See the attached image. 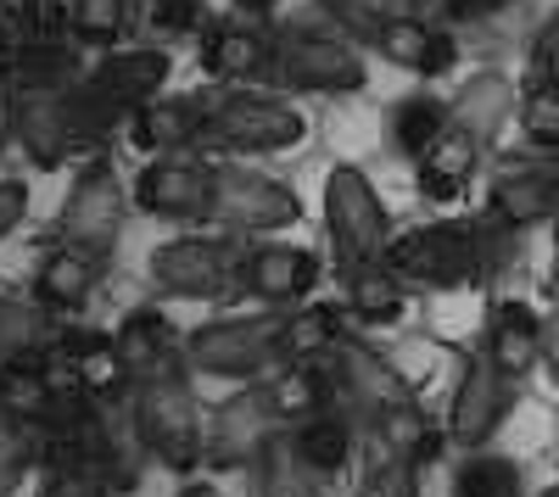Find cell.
<instances>
[{
  "mask_svg": "<svg viewBox=\"0 0 559 497\" xmlns=\"http://www.w3.org/2000/svg\"><path fill=\"white\" fill-rule=\"evenodd\" d=\"M84 45L73 34H39V39H17V89L34 96H68L84 78Z\"/></svg>",
  "mask_w": 559,
  "mask_h": 497,
  "instance_id": "obj_29",
  "label": "cell"
},
{
  "mask_svg": "<svg viewBox=\"0 0 559 497\" xmlns=\"http://www.w3.org/2000/svg\"><path fill=\"white\" fill-rule=\"evenodd\" d=\"M229 7H236V12H252V17H269L274 0H229Z\"/></svg>",
  "mask_w": 559,
  "mask_h": 497,
  "instance_id": "obj_50",
  "label": "cell"
},
{
  "mask_svg": "<svg viewBox=\"0 0 559 497\" xmlns=\"http://www.w3.org/2000/svg\"><path fill=\"white\" fill-rule=\"evenodd\" d=\"M414 12L453 28V23H471L476 17V0H414Z\"/></svg>",
  "mask_w": 559,
  "mask_h": 497,
  "instance_id": "obj_47",
  "label": "cell"
},
{
  "mask_svg": "<svg viewBox=\"0 0 559 497\" xmlns=\"http://www.w3.org/2000/svg\"><path fill=\"white\" fill-rule=\"evenodd\" d=\"M51 409H57V391H51V380H45V369L34 364V357H28V364H7V369H0V414L45 425Z\"/></svg>",
  "mask_w": 559,
  "mask_h": 497,
  "instance_id": "obj_35",
  "label": "cell"
},
{
  "mask_svg": "<svg viewBox=\"0 0 559 497\" xmlns=\"http://www.w3.org/2000/svg\"><path fill=\"white\" fill-rule=\"evenodd\" d=\"M129 431H134L140 447H146V459H157L174 475H191L202 464V431H207L202 402L191 391V369L134 380V391H129Z\"/></svg>",
  "mask_w": 559,
  "mask_h": 497,
  "instance_id": "obj_4",
  "label": "cell"
},
{
  "mask_svg": "<svg viewBox=\"0 0 559 497\" xmlns=\"http://www.w3.org/2000/svg\"><path fill=\"white\" fill-rule=\"evenodd\" d=\"M45 307L39 296H7L0 291V369L7 364H28V357L51 341V325H45Z\"/></svg>",
  "mask_w": 559,
  "mask_h": 497,
  "instance_id": "obj_30",
  "label": "cell"
},
{
  "mask_svg": "<svg viewBox=\"0 0 559 497\" xmlns=\"http://www.w3.org/2000/svg\"><path fill=\"white\" fill-rule=\"evenodd\" d=\"M543 375L559 386V307L543 319Z\"/></svg>",
  "mask_w": 559,
  "mask_h": 497,
  "instance_id": "obj_48",
  "label": "cell"
},
{
  "mask_svg": "<svg viewBox=\"0 0 559 497\" xmlns=\"http://www.w3.org/2000/svg\"><path fill=\"white\" fill-rule=\"evenodd\" d=\"M548 286H554V296H559V246H554V268H548Z\"/></svg>",
  "mask_w": 559,
  "mask_h": 497,
  "instance_id": "obj_52",
  "label": "cell"
},
{
  "mask_svg": "<svg viewBox=\"0 0 559 497\" xmlns=\"http://www.w3.org/2000/svg\"><path fill=\"white\" fill-rule=\"evenodd\" d=\"M453 497H526V470L503 453H464L453 470Z\"/></svg>",
  "mask_w": 559,
  "mask_h": 497,
  "instance_id": "obj_33",
  "label": "cell"
},
{
  "mask_svg": "<svg viewBox=\"0 0 559 497\" xmlns=\"http://www.w3.org/2000/svg\"><path fill=\"white\" fill-rule=\"evenodd\" d=\"M515 375H503L492 357H471L459 375V391H453V409H448V436L464 447V453H476V447H487L498 436V425L509 420V409H515Z\"/></svg>",
  "mask_w": 559,
  "mask_h": 497,
  "instance_id": "obj_17",
  "label": "cell"
},
{
  "mask_svg": "<svg viewBox=\"0 0 559 497\" xmlns=\"http://www.w3.org/2000/svg\"><path fill=\"white\" fill-rule=\"evenodd\" d=\"M202 68L218 84H274V28L269 17L229 12L202 23Z\"/></svg>",
  "mask_w": 559,
  "mask_h": 497,
  "instance_id": "obj_15",
  "label": "cell"
},
{
  "mask_svg": "<svg viewBox=\"0 0 559 497\" xmlns=\"http://www.w3.org/2000/svg\"><path fill=\"white\" fill-rule=\"evenodd\" d=\"M369 51H376L381 62L414 73V78H442L459 68V39L448 23H431L419 12H397L386 17L376 34H369Z\"/></svg>",
  "mask_w": 559,
  "mask_h": 497,
  "instance_id": "obj_18",
  "label": "cell"
},
{
  "mask_svg": "<svg viewBox=\"0 0 559 497\" xmlns=\"http://www.w3.org/2000/svg\"><path fill=\"white\" fill-rule=\"evenodd\" d=\"M241 235H179L146 257V275L174 302H218L236 296L241 275Z\"/></svg>",
  "mask_w": 559,
  "mask_h": 497,
  "instance_id": "obj_11",
  "label": "cell"
},
{
  "mask_svg": "<svg viewBox=\"0 0 559 497\" xmlns=\"http://www.w3.org/2000/svg\"><path fill=\"white\" fill-rule=\"evenodd\" d=\"M448 129V101L437 96H403L386 118V134H392V151L397 157H426V146L437 141V134Z\"/></svg>",
  "mask_w": 559,
  "mask_h": 497,
  "instance_id": "obj_32",
  "label": "cell"
},
{
  "mask_svg": "<svg viewBox=\"0 0 559 497\" xmlns=\"http://www.w3.org/2000/svg\"><path fill=\"white\" fill-rule=\"evenodd\" d=\"M543 497H559V486H548V492H543Z\"/></svg>",
  "mask_w": 559,
  "mask_h": 497,
  "instance_id": "obj_54",
  "label": "cell"
},
{
  "mask_svg": "<svg viewBox=\"0 0 559 497\" xmlns=\"http://www.w3.org/2000/svg\"><path fill=\"white\" fill-rule=\"evenodd\" d=\"M308 141V118L280 101V96H252V89H224L207 96V146L229 157H280Z\"/></svg>",
  "mask_w": 559,
  "mask_h": 497,
  "instance_id": "obj_8",
  "label": "cell"
},
{
  "mask_svg": "<svg viewBox=\"0 0 559 497\" xmlns=\"http://www.w3.org/2000/svg\"><path fill=\"white\" fill-rule=\"evenodd\" d=\"M313 364L324 369L331 402H342V409H347L364 431H376V420L392 414V409H403V402H419V386L392 364V357H381L369 341H358V336H347V330L324 347V357H313Z\"/></svg>",
  "mask_w": 559,
  "mask_h": 497,
  "instance_id": "obj_7",
  "label": "cell"
},
{
  "mask_svg": "<svg viewBox=\"0 0 559 497\" xmlns=\"http://www.w3.org/2000/svg\"><path fill=\"white\" fill-rule=\"evenodd\" d=\"M487 213H498L515 230H532V223H559V179L548 151L537 162H509L498 168V179L487 185Z\"/></svg>",
  "mask_w": 559,
  "mask_h": 497,
  "instance_id": "obj_20",
  "label": "cell"
},
{
  "mask_svg": "<svg viewBox=\"0 0 559 497\" xmlns=\"http://www.w3.org/2000/svg\"><path fill=\"white\" fill-rule=\"evenodd\" d=\"M548 162H554V179H559V151H548Z\"/></svg>",
  "mask_w": 559,
  "mask_h": 497,
  "instance_id": "obj_53",
  "label": "cell"
},
{
  "mask_svg": "<svg viewBox=\"0 0 559 497\" xmlns=\"http://www.w3.org/2000/svg\"><path fill=\"white\" fill-rule=\"evenodd\" d=\"M45 464V425L0 414V497H12Z\"/></svg>",
  "mask_w": 559,
  "mask_h": 497,
  "instance_id": "obj_34",
  "label": "cell"
},
{
  "mask_svg": "<svg viewBox=\"0 0 559 497\" xmlns=\"http://www.w3.org/2000/svg\"><path fill=\"white\" fill-rule=\"evenodd\" d=\"M515 84H509L503 73H471L459 89H453V101H448V123L464 129V134H476L481 146L498 141V129L515 118Z\"/></svg>",
  "mask_w": 559,
  "mask_h": 497,
  "instance_id": "obj_28",
  "label": "cell"
},
{
  "mask_svg": "<svg viewBox=\"0 0 559 497\" xmlns=\"http://www.w3.org/2000/svg\"><path fill=\"white\" fill-rule=\"evenodd\" d=\"M185 357L197 375L218 380H263L286 364V313H236V319H213L185 336Z\"/></svg>",
  "mask_w": 559,
  "mask_h": 497,
  "instance_id": "obj_6",
  "label": "cell"
},
{
  "mask_svg": "<svg viewBox=\"0 0 559 497\" xmlns=\"http://www.w3.org/2000/svg\"><path fill=\"white\" fill-rule=\"evenodd\" d=\"M28 213V185L23 179H0V241H7Z\"/></svg>",
  "mask_w": 559,
  "mask_h": 497,
  "instance_id": "obj_46",
  "label": "cell"
},
{
  "mask_svg": "<svg viewBox=\"0 0 559 497\" xmlns=\"http://www.w3.org/2000/svg\"><path fill=\"white\" fill-rule=\"evenodd\" d=\"M386 263L403 275L408 291L487 286V263H481V218L419 223V230H408V235H392Z\"/></svg>",
  "mask_w": 559,
  "mask_h": 497,
  "instance_id": "obj_5",
  "label": "cell"
},
{
  "mask_svg": "<svg viewBox=\"0 0 559 497\" xmlns=\"http://www.w3.org/2000/svg\"><path fill=\"white\" fill-rule=\"evenodd\" d=\"M342 336V313L336 307H292L286 313V364H313V357H324V347H331Z\"/></svg>",
  "mask_w": 559,
  "mask_h": 497,
  "instance_id": "obj_39",
  "label": "cell"
},
{
  "mask_svg": "<svg viewBox=\"0 0 559 497\" xmlns=\"http://www.w3.org/2000/svg\"><path fill=\"white\" fill-rule=\"evenodd\" d=\"M118 352L129 357L134 380H152V375H174V369H191V357H185V336L163 319L157 307H134L129 319L112 330ZM197 375V369H191Z\"/></svg>",
  "mask_w": 559,
  "mask_h": 497,
  "instance_id": "obj_23",
  "label": "cell"
},
{
  "mask_svg": "<svg viewBox=\"0 0 559 497\" xmlns=\"http://www.w3.org/2000/svg\"><path fill=\"white\" fill-rule=\"evenodd\" d=\"M134 207L152 218H174V223H213V162L207 157H146V168L129 185Z\"/></svg>",
  "mask_w": 559,
  "mask_h": 497,
  "instance_id": "obj_14",
  "label": "cell"
},
{
  "mask_svg": "<svg viewBox=\"0 0 559 497\" xmlns=\"http://www.w3.org/2000/svg\"><path fill=\"white\" fill-rule=\"evenodd\" d=\"M79 391L84 397H96V402H129L134 391V369H129V357L118 352L112 336H90L79 347Z\"/></svg>",
  "mask_w": 559,
  "mask_h": 497,
  "instance_id": "obj_31",
  "label": "cell"
},
{
  "mask_svg": "<svg viewBox=\"0 0 559 497\" xmlns=\"http://www.w3.org/2000/svg\"><path fill=\"white\" fill-rule=\"evenodd\" d=\"M174 57L163 45H129V51H107L96 68H84V78L68 89V118L79 129V146L107 141L112 129H129V118L163 96Z\"/></svg>",
  "mask_w": 559,
  "mask_h": 497,
  "instance_id": "obj_1",
  "label": "cell"
},
{
  "mask_svg": "<svg viewBox=\"0 0 559 497\" xmlns=\"http://www.w3.org/2000/svg\"><path fill=\"white\" fill-rule=\"evenodd\" d=\"M319 17H331L358 45H369V34H376L386 17H397V0H319Z\"/></svg>",
  "mask_w": 559,
  "mask_h": 497,
  "instance_id": "obj_42",
  "label": "cell"
},
{
  "mask_svg": "<svg viewBox=\"0 0 559 497\" xmlns=\"http://www.w3.org/2000/svg\"><path fill=\"white\" fill-rule=\"evenodd\" d=\"M286 436V420L274 414L269 386L247 380V391H229L224 402L207 409V431H202V464L207 470H247L269 453V441Z\"/></svg>",
  "mask_w": 559,
  "mask_h": 497,
  "instance_id": "obj_12",
  "label": "cell"
},
{
  "mask_svg": "<svg viewBox=\"0 0 559 497\" xmlns=\"http://www.w3.org/2000/svg\"><path fill=\"white\" fill-rule=\"evenodd\" d=\"M102 275H107V257L102 252L57 241L51 252L39 257V268H34V296L51 307V313H79L90 296H96Z\"/></svg>",
  "mask_w": 559,
  "mask_h": 497,
  "instance_id": "obj_22",
  "label": "cell"
},
{
  "mask_svg": "<svg viewBox=\"0 0 559 497\" xmlns=\"http://www.w3.org/2000/svg\"><path fill=\"white\" fill-rule=\"evenodd\" d=\"M532 78H543V84H559V12L537 28V39H532Z\"/></svg>",
  "mask_w": 559,
  "mask_h": 497,
  "instance_id": "obj_44",
  "label": "cell"
},
{
  "mask_svg": "<svg viewBox=\"0 0 559 497\" xmlns=\"http://www.w3.org/2000/svg\"><path fill=\"white\" fill-rule=\"evenodd\" d=\"M515 118H521L526 146H537V151H559V84L532 78V89L521 96Z\"/></svg>",
  "mask_w": 559,
  "mask_h": 497,
  "instance_id": "obj_40",
  "label": "cell"
},
{
  "mask_svg": "<svg viewBox=\"0 0 559 497\" xmlns=\"http://www.w3.org/2000/svg\"><path fill=\"white\" fill-rule=\"evenodd\" d=\"M364 425L342 409V402H324V409H313L308 420L286 425V441L297 447V459L319 475V481H336L347 464H353V436Z\"/></svg>",
  "mask_w": 559,
  "mask_h": 497,
  "instance_id": "obj_24",
  "label": "cell"
},
{
  "mask_svg": "<svg viewBox=\"0 0 559 497\" xmlns=\"http://www.w3.org/2000/svg\"><path fill=\"white\" fill-rule=\"evenodd\" d=\"M481 141L476 134H464V129H442L437 141L426 146V157H414V185L419 196H431V202H459L464 191H471V179L481 168Z\"/></svg>",
  "mask_w": 559,
  "mask_h": 497,
  "instance_id": "obj_25",
  "label": "cell"
},
{
  "mask_svg": "<svg viewBox=\"0 0 559 497\" xmlns=\"http://www.w3.org/2000/svg\"><path fill=\"white\" fill-rule=\"evenodd\" d=\"M68 34L84 51H112L129 34V0H68Z\"/></svg>",
  "mask_w": 559,
  "mask_h": 497,
  "instance_id": "obj_38",
  "label": "cell"
},
{
  "mask_svg": "<svg viewBox=\"0 0 559 497\" xmlns=\"http://www.w3.org/2000/svg\"><path fill=\"white\" fill-rule=\"evenodd\" d=\"M179 497H218V486H207V481H191V486H179Z\"/></svg>",
  "mask_w": 559,
  "mask_h": 497,
  "instance_id": "obj_51",
  "label": "cell"
},
{
  "mask_svg": "<svg viewBox=\"0 0 559 497\" xmlns=\"http://www.w3.org/2000/svg\"><path fill=\"white\" fill-rule=\"evenodd\" d=\"M129 141L146 157H179L207 146V96H152L129 118Z\"/></svg>",
  "mask_w": 559,
  "mask_h": 497,
  "instance_id": "obj_19",
  "label": "cell"
},
{
  "mask_svg": "<svg viewBox=\"0 0 559 497\" xmlns=\"http://www.w3.org/2000/svg\"><path fill=\"white\" fill-rule=\"evenodd\" d=\"M146 7H152L157 28H168V34H185L202 23V0H146Z\"/></svg>",
  "mask_w": 559,
  "mask_h": 497,
  "instance_id": "obj_45",
  "label": "cell"
},
{
  "mask_svg": "<svg viewBox=\"0 0 559 497\" xmlns=\"http://www.w3.org/2000/svg\"><path fill=\"white\" fill-rule=\"evenodd\" d=\"M12 141L28 151L34 168H62L73 151H79V129L68 118V101L62 96H34V89H17L12 101Z\"/></svg>",
  "mask_w": 559,
  "mask_h": 497,
  "instance_id": "obj_21",
  "label": "cell"
},
{
  "mask_svg": "<svg viewBox=\"0 0 559 497\" xmlns=\"http://www.w3.org/2000/svg\"><path fill=\"white\" fill-rule=\"evenodd\" d=\"M45 459H51V470H84V475H102L112 492H129L146 447L134 441L129 425L112 420V402L68 391L45 414Z\"/></svg>",
  "mask_w": 559,
  "mask_h": 497,
  "instance_id": "obj_2",
  "label": "cell"
},
{
  "mask_svg": "<svg viewBox=\"0 0 559 497\" xmlns=\"http://www.w3.org/2000/svg\"><path fill=\"white\" fill-rule=\"evenodd\" d=\"M39 497H112V486L102 475H84V470H51Z\"/></svg>",
  "mask_w": 559,
  "mask_h": 497,
  "instance_id": "obj_43",
  "label": "cell"
},
{
  "mask_svg": "<svg viewBox=\"0 0 559 497\" xmlns=\"http://www.w3.org/2000/svg\"><path fill=\"white\" fill-rule=\"evenodd\" d=\"M302 218V196L247 157L213 162V223H224V235H280Z\"/></svg>",
  "mask_w": 559,
  "mask_h": 497,
  "instance_id": "obj_9",
  "label": "cell"
},
{
  "mask_svg": "<svg viewBox=\"0 0 559 497\" xmlns=\"http://www.w3.org/2000/svg\"><path fill=\"white\" fill-rule=\"evenodd\" d=\"M492 364L503 375H515L526 380L532 369H543V313L521 296H509L492 307V319H487V347H481Z\"/></svg>",
  "mask_w": 559,
  "mask_h": 497,
  "instance_id": "obj_26",
  "label": "cell"
},
{
  "mask_svg": "<svg viewBox=\"0 0 559 497\" xmlns=\"http://www.w3.org/2000/svg\"><path fill=\"white\" fill-rule=\"evenodd\" d=\"M369 68L347 28L324 23H280L274 28V89L292 96H358Z\"/></svg>",
  "mask_w": 559,
  "mask_h": 497,
  "instance_id": "obj_3",
  "label": "cell"
},
{
  "mask_svg": "<svg viewBox=\"0 0 559 497\" xmlns=\"http://www.w3.org/2000/svg\"><path fill=\"white\" fill-rule=\"evenodd\" d=\"M369 436H376L381 447H392V453H403L408 464H431L437 459V431H431V420H426L419 402H403V409L381 414Z\"/></svg>",
  "mask_w": 559,
  "mask_h": 497,
  "instance_id": "obj_36",
  "label": "cell"
},
{
  "mask_svg": "<svg viewBox=\"0 0 559 497\" xmlns=\"http://www.w3.org/2000/svg\"><path fill=\"white\" fill-rule=\"evenodd\" d=\"M324 235H331L342 268L386 257V246H392V213H386L381 191L369 185V173L353 162H336L324 173Z\"/></svg>",
  "mask_w": 559,
  "mask_h": 497,
  "instance_id": "obj_10",
  "label": "cell"
},
{
  "mask_svg": "<svg viewBox=\"0 0 559 497\" xmlns=\"http://www.w3.org/2000/svg\"><path fill=\"white\" fill-rule=\"evenodd\" d=\"M129 191H123V179L112 162H90L79 179H73V191L57 213V241H73V246H90V252H112L118 235H123V213H129Z\"/></svg>",
  "mask_w": 559,
  "mask_h": 497,
  "instance_id": "obj_13",
  "label": "cell"
},
{
  "mask_svg": "<svg viewBox=\"0 0 559 497\" xmlns=\"http://www.w3.org/2000/svg\"><path fill=\"white\" fill-rule=\"evenodd\" d=\"M414 481H419V464H408L403 453L376 441V453L364 464V481H358V497H414Z\"/></svg>",
  "mask_w": 559,
  "mask_h": 497,
  "instance_id": "obj_41",
  "label": "cell"
},
{
  "mask_svg": "<svg viewBox=\"0 0 559 497\" xmlns=\"http://www.w3.org/2000/svg\"><path fill=\"white\" fill-rule=\"evenodd\" d=\"M342 286H347V313L364 330H392L403 325L408 313V286L386 257H369L358 268H342Z\"/></svg>",
  "mask_w": 559,
  "mask_h": 497,
  "instance_id": "obj_27",
  "label": "cell"
},
{
  "mask_svg": "<svg viewBox=\"0 0 559 497\" xmlns=\"http://www.w3.org/2000/svg\"><path fill=\"white\" fill-rule=\"evenodd\" d=\"M258 470V497H319V475L297 459V447L280 436V441H269V453L252 464Z\"/></svg>",
  "mask_w": 559,
  "mask_h": 497,
  "instance_id": "obj_37",
  "label": "cell"
},
{
  "mask_svg": "<svg viewBox=\"0 0 559 497\" xmlns=\"http://www.w3.org/2000/svg\"><path fill=\"white\" fill-rule=\"evenodd\" d=\"M12 101H17V89H0V157L12 146Z\"/></svg>",
  "mask_w": 559,
  "mask_h": 497,
  "instance_id": "obj_49",
  "label": "cell"
},
{
  "mask_svg": "<svg viewBox=\"0 0 559 497\" xmlns=\"http://www.w3.org/2000/svg\"><path fill=\"white\" fill-rule=\"evenodd\" d=\"M319 257L308 246L292 241H258L241 252V275H236V296H252L258 307H297L319 291Z\"/></svg>",
  "mask_w": 559,
  "mask_h": 497,
  "instance_id": "obj_16",
  "label": "cell"
},
{
  "mask_svg": "<svg viewBox=\"0 0 559 497\" xmlns=\"http://www.w3.org/2000/svg\"><path fill=\"white\" fill-rule=\"evenodd\" d=\"M57 7H68V0H57Z\"/></svg>",
  "mask_w": 559,
  "mask_h": 497,
  "instance_id": "obj_55",
  "label": "cell"
}]
</instances>
